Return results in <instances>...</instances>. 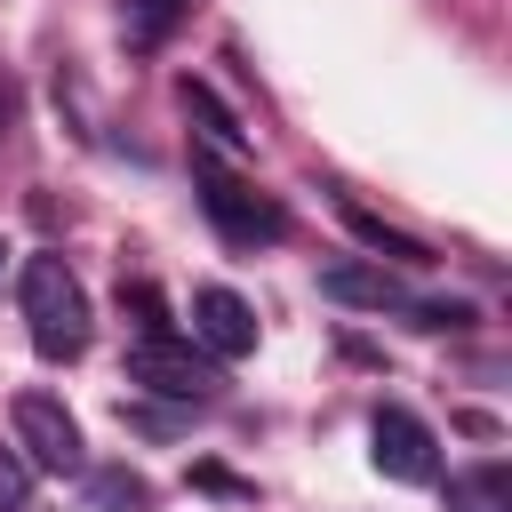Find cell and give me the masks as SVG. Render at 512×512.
Segmentation results:
<instances>
[{
  "instance_id": "cell-12",
  "label": "cell",
  "mask_w": 512,
  "mask_h": 512,
  "mask_svg": "<svg viewBox=\"0 0 512 512\" xmlns=\"http://www.w3.org/2000/svg\"><path fill=\"white\" fill-rule=\"evenodd\" d=\"M24 496H32V464H24V456H8V448H0V512H16V504H24Z\"/></svg>"
},
{
  "instance_id": "cell-1",
  "label": "cell",
  "mask_w": 512,
  "mask_h": 512,
  "mask_svg": "<svg viewBox=\"0 0 512 512\" xmlns=\"http://www.w3.org/2000/svg\"><path fill=\"white\" fill-rule=\"evenodd\" d=\"M16 304H24V328H32L40 360H80L88 352V288L72 280L64 256H24Z\"/></svg>"
},
{
  "instance_id": "cell-3",
  "label": "cell",
  "mask_w": 512,
  "mask_h": 512,
  "mask_svg": "<svg viewBox=\"0 0 512 512\" xmlns=\"http://www.w3.org/2000/svg\"><path fill=\"white\" fill-rule=\"evenodd\" d=\"M8 424H16V448H24L32 472H80L88 464V440H80V424L56 392H16Z\"/></svg>"
},
{
  "instance_id": "cell-11",
  "label": "cell",
  "mask_w": 512,
  "mask_h": 512,
  "mask_svg": "<svg viewBox=\"0 0 512 512\" xmlns=\"http://www.w3.org/2000/svg\"><path fill=\"white\" fill-rule=\"evenodd\" d=\"M184 8H192V0H128V24H120V32H128V48H160V40L176 32V16H184Z\"/></svg>"
},
{
  "instance_id": "cell-13",
  "label": "cell",
  "mask_w": 512,
  "mask_h": 512,
  "mask_svg": "<svg viewBox=\"0 0 512 512\" xmlns=\"http://www.w3.org/2000/svg\"><path fill=\"white\" fill-rule=\"evenodd\" d=\"M96 504H144V480L136 472H96Z\"/></svg>"
},
{
  "instance_id": "cell-14",
  "label": "cell",
  "mask_w": 512,
  "mask_h": 512,
  "mask_svg": "<svg viewBox=\"0 0 512 512\" xmlns=\"http://www.w3.org/2000/svg\"><path fill=\"white\" fill-rule=\"evenodd\" d=\"M0 264H8V240H0Z\"/></svg>"
},
{
  "instance_id": "cell-2",
  "label": "cell",
  "mask_w": 512,
  "mask_h": 512,
  "mask_svg": "<svg viewBox=\"0 0 512 512\" xmlns=\"http://www.w3.org/2000/svg\"><path fill=\"white\" fill-rule=\"evenodd\" d=\"M192 192H200L208 224H216L232 248H264V240H280V232H288V208H280L272 192H256L248 176H232L216 152H200V160H192Z\"/></svg>"
},
{
  "instance_id": "cell-7",
  "label": "cell",
  "mask_w": 512,
  "mask_h": 512,
  "mask_svg": "<svg viewBox=\"0 0 512 512\" xmlns=\"http://www.w3.org/2000/svg\"><path fill=\"white\" fill-rule=\"evenodd\" d=\"M320 296H336V304H368V312H408V304H416L384 264H328V272H320Z\"/></svg>"
},
{
  "instance_id": "cell-8",
  "label": "cell",
  "mask_w": 512,
  "mask_h": 512,
  "mask_svg": "<svg viewBox=\"0 0 512 512\" xmlns=\"http://www.w3.org/2000/svg\"><path fill=\"white\" fill-rule=\"evenodd\" d=\"M448 512H512V472L504 464H472L448 480Z\"/></svg>"
},
{
  "instance_id": "cell-10",
  "label": "cell",
  "mask_w": 512,
  "mask_h": 512,
  "mask_svg": "<svg viewBox=\"0 0 512 512\" xmlns=\"http://www.w3.org/2000/svg\"><path fill=\"white\" fill-rule=\"evenodd\" d=\"M344 224H352V232H360V240H368L376 256H392V264H432V248H424V240L392 232V224H384V216H368L360 200H344Z\"/></svg>"
},
{
  "instance_id": "cell-4",
  "label": "cell",
  "mask_w": 512,
  "mask_h": 512,
  "mask_svg": "<svg viewBox=\"0 0 512 512\" xmlns=\"http://www.w3.org/2000/svg\"><path fill=\"white\" fill-rule=\"evenodd\" d=\"M128 384H144V392H160V400H208V392H216V360H208L200 344H176V336L160 328V336H136V344H128Z\"/></svg>"
},
{
  "instance_id": "cell-6",
  "label": "cell",
  "mask_w": 512,
  "mask_h": 512,
  "mask_svg": "<svg viewBox=\"0 0 512 512\" xmlns=\"http://www.w3.org/2000/svg\"><path fill=\"white\" fill-rule=\"evenodd\" d=\"M192 344L208 352V360H248L256 352V312H248V296H232V288H192Z\"/></svg>"
},
{
  "instance_id": "cell-9",
  "label": "cell",
  "mask_w": 512,
  "mask_h": 512,
  "mask_svg": "<svg viewBox=\"0 0 512 512\" xmlns=\"http://www.w3.org/2000/svg\"><path fill=\"white\" fill-rule=\"evenodd\" d=\"M176 96H184V112L200 120V136H208V152H248V128H240V120H232V112H224V104H216V96H208L200 80H184Z\"/></svg>"
},
{
  "instance_id": "cell-5",
  "label": "cell",
  "mask_w": 512,
  "mask_h": 512,
  "mask_svg": "<svg viewBox=\"0 0 512 512\" xmlns=\"http://www.w3.org/2000/svg\"><path fill=\"white\" fill-rule=\"evenodd\" d=\"M368 456H376V472L384 480H408V488H424V480H440V440H432V424L416 416V408H376L368 416Z\"/></svg>"
}]
</instances>
